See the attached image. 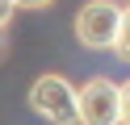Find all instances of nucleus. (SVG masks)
<instances>
[{
    "label": "nucleus",
    "instance_id": "obj_1",
    "mask_svg": "<svg viewBox=\"0 0 130 125\" xmlns=\"http://www.w3.org/2000/svg\"><path fill=\"white\" fill-rule=\"evenodd\" d=\"M29 108L51 125H80L76 117V88L63 75H38L29 83Z\"/></svg>",
    "mask_w": 130,
    "mask_h": 125
},
{
    "label": "nucleus",
    "instance_id": "obj_2",
    "mask_svg": "<svg viewBox=\"0 0 130 125\" xmlns=\"http://www.w3.org/2000/svg\"><path fill=\"white\" fill-rule=\"evenodd\" d=\"M118 17H122V4L118 0H88V4H80L76 13V38L80 46L88 50H109L113 46V33H118Z\"/></svg>",
    "mask_w": 130,
    "mask_h": 125
},
{
    "label": "nucleus",
    "instance_id": "obj_3",
    "mask_svg": "<svg viewBox=\"0 0 130 125\" xmlns=\"http://www.w3.org/2000/svg\"><path fill=\"white\" fill-rule=\"evenodd\" d=\"M80 125H118V83L109 75H92L76 88Z\"/></svg>",
    "mask_w": 130,
    "mask_h": 125
},
{
    "label": "nucleus",
    "instance_id": "obj_4",
    "mask_svg": "<svg viewBox=\"0 0 130 125\" xmlns=\"http://www.w3.org/2000/svg\"><path fill=\"white\" fill-rule=\"evenodd\" d=\"M113 54L122 63H130V4H122V17H118V33H113Z\"/></svg>",
    "mask_w": 130,
    "mask_h": 125
},
{
    "label": "nucleus",
    "instance_id": "obj_5",
    "mask_svg": "<svg viewBox=\"0 0 130 125\" xmlns=\"http://www.w3.org/2000/svg\"><path fill=\"white\" fill-rule=\"evenodd\" d=\"M118 125H130V79L118 83Z\"/></svg>",
    "mask_w": 130,
    "mask_h": 125
},
{
    "label": "nucleus",
    "instance_id": "obj_6",
    "mask_svg": "<svg viewBox=\"0 0 130 125\" xmlns=\"http://www.w3.org/2000/svg\"><path fill=\"white\" fill-rule=\"evenodd\" d=\"M13 13H17V4H13V0H0V29H9Z\"/></svg>",
    "mask_w": 130,
    "mask_h": 125
},
{
    "label": "nucleus",
    "instance_id": "obj_7",
    "mask_svg": "<svg viewBox=\"0 0 130 125\" xmlns=\"http://www.w3.org/2000/svg\"><path fill=\"white\" fill-rule=\"evenodd\" d=\"M13 4H17V8H34V13H38V8H51L55 0H13Z\"/></svg>",
    "mask_w": 130,
    "mask_h": 125
},
{
    "label": "nucleus",
    "instance_id": "obj_8",
    "mask_svg": "<svg viewBox=\"0 0 130 125\" xmlns=\"http://www.w3.org/2000/svg\"><path fill=\"white\" fill-rule=\"evenodd\" d=\"M122 4H130V0H122Z\"/></svg>",
    "mask_w": 130,
    "mask_h": 125
}]
</instances>
